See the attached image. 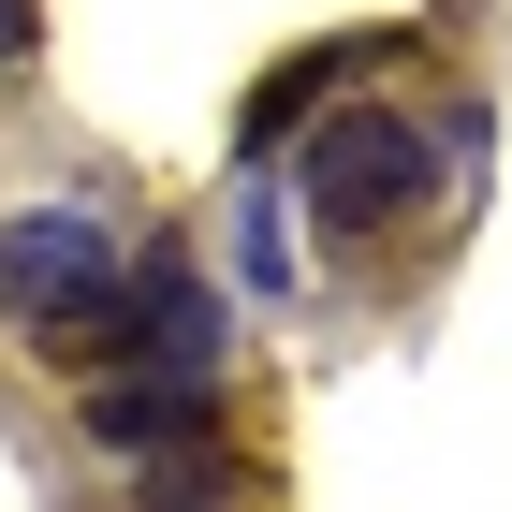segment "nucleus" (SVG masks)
<instances>
[{
    "instance_id": "f257e3e1",
    "label": "nucleus",
    "mask_w": 512,
    "mask_h": 512,
    "mask_svg": "<svg viewBox=\"0 0 512 512\" xmlns=\"http://www.w3.org/2000/svg\"><path fill=\"white\" fill-rule=\"evenodd\" d=\"M425 176H439V132L410 118V103L308 118V220H322V235H381V220H410Z\"/></svg>"
},
{
    "instance_id": "f03ea898",
    "label": "nucleus",
    "mask_w": 512,
    "mask_h": 512,
    "mask_svg": "<svg viewBox=\"0 0 512 512\" xmlns=\"http://www.w3.org/2000/svg\"><path fill=\"white\" fill-rule=\"evenodd\" d=\"M118 235L88 220V205H30V220H0V308L30 322V337H74L103 293H118Z\"/></svg>"
},
{
    "instance_id": "7ed1b4c3",
    "label": "nucleus",
    "mask_w": 512,
    "mask_h": 512,
    "mask_svg": "<svg viewBox=\"0 0 512 512\" xmlns=\"http://www.w3.org/2000/svg\"><path fill=\"white\" fill-rule=\"evenodd\" d=\"M132 512H293V498H278L249 454H191V439H176V454H147Z\"/></svg>"
},
{
    "instance_id": "20e7f679",
    "label": "nucleus",
    "mask_w": 512,
    "mask_h": 512,
    "mask_svg": "<svg viewBox=\"0 0 512 512\" xmlns=\"http://www.w3.org/2000/svg\"><path fill=\"white\" fill-rule=\"evenodd\" d=\"M15 44H30V0H0V59H15Z\"/></svg>"
}]
</instances>
